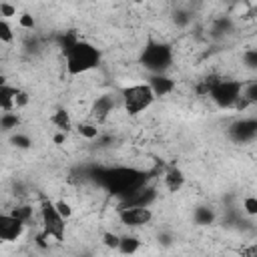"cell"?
<instances>
[{"label": "cell", "instance_id": "cell-1", "mask_svg": "<svg viewBox=\"0 0 257 257\" xmlns=\"http://www.w3.org/2000/svg\"><path fill=\"white\" fill-rule=\"evenodd\" d=\"M98 181L106 193L122 199L147 183V171L137 169V167H128V165H116V167L100 171Z\"/></svg>", "mask_w": 257, "mask_h": 257}, {"label": "cell", "instance_id": "cell-2", "mask_svg": "<svg viewBox=\"0 0 257 257\" xmlns=\"http://www.w3.org/2000/svg\"><path fill=\"white\" fill-rule=\"evenodd\" d=\"M100 60V48L88 40H72L64 46V70L68 76H84L98 68Z\"/></svg>", "mask_w": 257, "mask_h": 257}, {"label": "cell", "instance_id": "cell-3", "mask_svg": "<svg viewBox=\"0 0 257 257\" xmlns=\"http://www.w3.org/2000/svg\"><path fill=\"white\" fill-rule=\"evenodd\" d=\"M118 94H120V106H122L124 114H128V116H139V114H143L145 110H149V108L153 106V102H155V98H157L147 82L128 84V86H124Z\"/></svg>", "mask_w": 257, "mask_h": 257}, {"label": "cell", "instance_id": "cell-4", "mask_svg": "<svg viewBox=\"0 0 257 257\" xmlns=\"http://www.w3.org/2000/svg\"><path fill=\"white\" fill-rule=\"evenodd\" d=\"M173 48L165 42H147L141 50V64L149 74H167L173 66Z\"/></svg>", "mask_w": 257, "mask_h": 257}, {"label": "cell", "instance_id": "cell-5", "mask_svg": "<svg viewBox=\"0 0 257 257\" xmlns=\"http://www.w3.org/2000/svg\"><path fill=\"white\" fill-rule=\"evenodd\" d=\"M243 80L237 78H217L209 82V96L219 108H235L241 100Z\"/></svg>", "mask_w": 257, "mask_h": 257}, {"label": "cell", "instance_id": "cell-6", "mask_svg": "<svg viewBox=\"0 0 257 257\" xmlns=\"http://www.w3.org/2000/svg\"><path fill=\"white\" fill-rule=\"evenodd\" d=\"M38 217L42 223V235L54 243H62L66 239V221L62 219V215L56 211L54 201L44 199L40 203L38 209Z\"/></svg>", "mask_w": 257, "mask_h": 257}, {"label": "cell", "instance_id": "cell-7", "mask_svg": "<svg viewBox=\"0 0 257 257\" xmlns=\"http://www.w3.org/2000/svg\"><path fill=\"white\" fill-rule=\"evenodd\" d=\"M116 219L120 225H124L128 229H139V227H147L155 221V211H153V207H118Z\"/></svg>", "mask_w": 257, "mask_h": 257}, {"label": "cell", "instance_id": "cell-8", "mask_svg": "<svg viewBox=\"0 0 257 257\" xmlns=\"http://www.w3.org/2000/svg\"><path fill=\"white\" fill-rule=\"evenodd\" d=\"M227 135L235 145H253L255 137H257V120H255V116L249 114V116L237 118L233 124H229Z\"/></svg>", "mask_w": 257, "mask_h": 257}, {"label": "cell", "instance_id": "cell-9", "mask_svg": "<svg viewBox=\"0 0 257 257\" xmlns=\"http://www.w3.org/2000/svg\"><path fill=\"white\" fill-rule=\"evenodd\" d=\"M24 223L16 219L12 213H0V241L2 243H16L24 235Z\"/></svg>", "mask_w": 257, "mask_h": 257}, {"label": "cell", "instance_id": "cell-10", "mask_svg": "<svg viewBox=\"0 0 257 257\" xmlns=\"http://www.w3.org/2000/svg\"><path fill=\"white\" fill-rule=\"evenodd\" d=\"M147 84L151 86V90H153L155 96H167V94H171V92L175 90V86H177L175 80H173L171 76H167V74H149Z\"/></svg>", "mask_w": 257, "mask_h": 257}, {"label": "cell", "instance_id": "cell-11", "mask_svg": "<svg viewBox=\"0 0 257 257\" xmlns=\"http://www.w3.org/2000/svg\"><path fill=\"white\" fill-rule=\"evenodd\" d=\"M141 247H143V241L139 237H135V235H120L116 253H120L122 257H133V255L139 253Z\"/></svg>", "mask_w": 257, "mask_h": 257}, {"label": "cell", "instance_id": "cell-12", "mask_svg": "<svg viewBox=\"0 0 257 257\" xmlns=\"http://www.w3.org/2000/svg\"><path fill=\"white\" fill-rule=\"evenodd\" d=\"M16 94H18V88L10 86L8 82L0 86V110H2V112H12V110H14Z\"/></svg>", "mask_w": 257, "mask_h": 257}, {"label": "cell", "instance_id": "cell-13", "mask_svg": "<svg viewBox=\"0 0 257 257\" xmlns=\"http://www.w3.org/2000/svg\"><path fill=\"white\" fill-rule=\"evenodd\" d=\"M215 209L213 207H209V205H201V207H197L195 211H193V221L197 223V225H201V227H207V225H213L215 223Z\"/></svg>", "mask_w": 257, "mask_h": 257}, {"label": "cell", "instance_id": "cell-14", "mask_svg": "<svg viewBox=\"0 0 257 257\" xmlns=\"http://www.w3.org/2000/svg\"><path fill=\"white\" fill-rule=\"evenodd\" d=\"M163 183H165V187H167L171 193H177V191L183 187V183H185V175H183L179 169H169V171L165 173V177H163Z\"/></svg>", "mask_w": 257, "mask_h": 257}, {"label": "cell", "instance_id": "cell-15", "mask_svg": "<svg viewBox=\"0 0 257 257\" xmlns=\"http://www.w3.org/2000/svg\"><path fill=\"white\" fill-rule=\"evenodd\" d=\"M50 122L58 128V131H62V133H66L68 128H70V114L66 112V110H56L52 116H50Z\"/></svg>", "mask_w": 257, "mask_h": 257}, {"label": "cell", "instance_id": "cell-16", "mask_svg": "<svg viewBox=\"0 0 257 257\" xmlns=\"http://www.w3.org/2000/svg\"><path fill=\"white\" fill-rule=\"evenodd\" d=\"M241 66L245 70H249V72H255V68H257V50L255 48L243 50V54H241Z\"/></svg>", "mask_w": 257, "mask_h": 257}, {"label": "cell", "instance_id": "cell-17", "mask_svg": "<svg viewBox=\"0 0 257 257\" xmlns=\"http://www.w3.org/2000/svg\"><path fill=\"white\" fill-rule=\"evenodd\" d=\"M76 131H78L80 137H84V139H88V141H90V139H96V137L100 135L96 122H80V124L76 126Z\"/></svg>", "mask_w": 257, "mask_h": 257}, {"label": "cell", "instance_id": "cell-18", "mask_svg": "<svg viewBox=\"0 0 257 257\" xmlns=\"http://www.w3.org/2000/svg\"><path fill=\"white\" fill-rule=\"evenodd\" d=\"M18 126V114L12 112H0V128L2 131H14Z\"/></svg>", "mask_w": 257, "mask_h": 257}, {"label": "cell", "instance_id": "cell-19", "mask_svg": "<svg viewBox=\"0 0 257 257\" xmlns=\"http://www.w3.org/2000/svg\"><path fill=\"white\" fill-rule=\"evenodd\" d=\"M14 38H16V34L12 30V26L0 18V44H12Z\"/></svg>", "mask_w": 257, "mask_h": 257}, {"label": "cell", "instance_id": "cell-20", "mask_svg": "<svg viewBox=\"0 0 257 257\" xmlns=\"http://www.w3.org/2000/svg\"><path fill=\"white\" fill-rule=\"evenodd\" d=\"M243 213L247 217H251V219L257 215V197L253 193H249V195L243 197Z\"/></svg>", "mask_w": 257, "mask_h": 257}, {"label": "cell", "instance_id": "cell-21", "mask_svg": "<svg viewBox=\"0 0 257 257\" xmlns=\"http://www.w3.org/2000/svg\"><path fill=\"white\" fill-rule=\"evenodd\" d=\"M118 239H120V235H118V233L106 231V233H102V237H100V243H102L106 249H112V251H116V247H118Z\"/></svg>", "mask_w": 257, "mask_h": 257}, {"label": "cell", "instance_id": "cell-22", "mask_svg": "<svg viewBox=\"0 0 257 257\" xmlns=\"http://www.w3.org/2000/svg\"><path fill=\"white\" fill-rule=\"evenodd\" d=\"M54 207H56V211L62 215V219H64V221H68V219L72 217V207H70V203H68V201L58 199V201H54Z\"/></svg>", "mask_w": 257, "mask_h": 257}, {"label": "cell", "instance_id": "cell-23", "mask_svg": "<svg viewBox=\"0 0 257 257\" xmlns=\"http://www.w3.org/2000/svg\"><path fill=\"white\" fill-rule=\"evenodd\" d=\"M18 24H20L22 28L32 30V28H34V16H30V14H20V16H18Z\"/></svg>", "mask_w": 257, "mask_h": 257}, {"label": "cell", "instance_id": "cell-24", "mask_svg": "<svg viewBox=\"0 0 257 257\" xmlns=\"http://www.w3.org/2000/svg\"><path fill=\"white\" fill-rule=\"evenodd\" d=\"M0 16H16V6H12V4H0Z\"/></svg>", "mask_w": 257, "mask_h": 257}, {"label": "cell", "instance_id": "cell-25", "mask_svg": "<svg viewBox=\"0 0 257 257\" xmlns=\"http://www.w3.org/2000/svg\"><path fill=\"white\" fill-rule=\"evenodd\" d=\"M257 255V249L255 245H249V247H241V257H255Z\"/></svg>", "mask_w": 257, "mask_h": 257}, {"label": "cell", "instance_id": "cell-26", "mask_svg": "<svg viewBox=\"0 0 257 257\" xmlns=\"http://www.w3.org/2000/svg\"><path fill=\"white\" fill-rule=\"evenodd\" d=\"M2 84H6V76H4V74H0V86H2Z\"/></svg>", "mask_w": 257, "mask_h": 257}]
</instances>
